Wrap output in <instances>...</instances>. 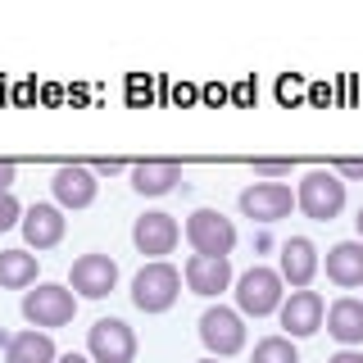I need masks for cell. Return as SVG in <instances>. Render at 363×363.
<instances>
[{
  "mask_svg": "<svg viewBox=\"0 0 363 363\" xmlns=\"http://www.w3.org/2000/svg\"><path fill=\"white\" fill-rule=\"evenodd\" d=\"M68 281H73V295H82V300H105L118 286V264L109 255H82L68 272Z\"/></svg>",
  "mask_w": 363,
  "mask_h": 363,
  "instance_id": "obj_11",
  "label": "cell"
},
{
  "mask_svg": "<svg viewBox=\"0 0 363 363\" xmlns=\"http://www.w3.org/2000/svg\"><path fill=\"white\" fill-rule=\"evenodd\" d=\"M177 295H182V272L173 264H164V259L145 264L132 277V304L141 313H168L177 304Z\"/></svg>",
  "mask_w": 363,
  "mask_h": 363,
  "instance_id": "obj_2",
  "label": "cell"
},
{
  "mask_svg": "<svg viewBox=\"0 0 363 363\" xmlns=\"http://www.w3.org/2000/svg\"><path fill=\"white\" fill-rule=\"evenodd\" d=\"M50 186H55V204H60V209H86V204H96V196H100V182L86 164H64Z\"/></svg>",
  "mask_w": 363,
  "mask_h": 363,
  "instance_id": "obj_14",
  "label": "cell"
},
{
  "mask_svg": "<svg viewBox=\"0 0 363 363\" xmlns=\"http://www.w3.org/2000/svg\"><path fill=\"white\" fill-rule=\"evenodd\" d=\"M0 286L5 291L37 286V255H28V250H0Z\"/></svg>",
  "mask_w": 363,
  "mask_h": 363,
  "instance_id": "obj_20",
  "label": "cell"
},
{
  "mask_svg": "<svg viewBox=\"0 0 363 363\" xmlns=\"http://www.w3.org/2000/svg\"><path fill=\"white\" fill-rule=\"evenodd\" d=\"M250 363H300V354H295L291 336H264L255 345V359H250Z\"/></svg>",
  "mask_w": 363,
  "mask_h": 363,
  "instance_id": "obj_21",
  "label": "cell"
},
{
  "mask_svg": "<svg viewBox=\"0 0 363 363\" xmlns=\"http://www.w3.org/2000/svg\"><path fill=\"white\" fill-rule=\"evenodd\" d=\"M186 241H191L196 255L227 259V255H232V245H236V227H232V218H223L218 209H196L186 218Z\"/></svg>",
  "mask_w": 363,
  "mask_h": 363,
  "instance_id": "obj_7",
  "label": "cell"
},
{
  "mask_svg": "<svg viewBox=\"0 0 363 363\" xmlns=\"http://www.w3.org/2000/svg\"><path fill=\"white\" fill-rule=\"evenodd\" d=\"M128 173H132L136 196H168V191L182 182V164L177 159H141V164L128 168Z\"/></svg>",
  "mask_w": 363,
  "mask_h": 363,
  "instance_id": "obj_16",
  "label": "cell"
},
{
  "mask_svg": "<svg viewBox=\"0 0 363 363\" xmlns=\"http://www.w3.org/2000/svg\"><path fill=\"white\" fill-rule=\"evenodd\" d=\"M286 281L277 277V268H250L236 277V313H245V318H268V313H277L281 309V300H286Z\"/></svg>",
  "mask_w": 363,
  "mask_h": 363,
  "instance_id": "obj_4",
  "label": "cell"
},
{
  "mask_svg": "<svg viewBox=\"0 0 363 363\" xmlns=\"http://www.w3.org/2000/svg\"><path fill=\"white\" fill-rule=\"evenodd\" d=\"M9 340H14V336H9V332H0V350H9Z\"/></svg>",
  "mask_w": 363,
  "mask_h": 363,
  "instance_id": "obj_29",
  "label": "cell"
},
{
  "mask_svg": "<svg viewBox=\"0 0 363 363\" xmlns=\"http://www.w3.org/2000/svg\"><path fill=\"white\" fill-rule=\"evenodd\" d=\"M255 173L268 177V182H272V177H286V173H291V159H255Z\"/></svg>",
  "mask_w": 363,
  "mask_h": 363,
  "instance_id": "obj_23",
  "label": "cell"
},
{
  "mask_svg": "<svg viewBox=\"0 0 363 363\" xmlns=\"http://www.w3.org/2000/svg\"><path fill=\"white\" fill-rule=\"evenodd\" d=\"M295 209L313 223H332L340 209H345V182H340L332 168H313L304 173L300 191H295Z\"/></svg>",
  "mask_w": 363,
  "mask_h": 363,
  "instance_id": "obj_3",
  "label": "cell"
},
{
  "mask_svg": "<svg viewBox=\"0 0 363 363\" xmlns=\"http://www.w3.org/2000/svg\"><path fill=\"white\" fill-rule=\"evenodd\" d=\"M336 177H363V159H340Z\"/></svg>",
  "mask_w": 363,
  "mask_h": 363,
  "instance_id": "obj_25",
  "label": "cell"
},
{
  "mask_svg": "<svg viewBox=\"0 0 363 363\" xmlns=\"http://www.w3.org/2000/svg\"><path fill=\"white\" fill-rule=\"evenodd\" d=\"M177 236H182V227H177L173 213H164V209H150L132 223V245L141 250V255H150V264L164 259V255H173Z\"/></svg>",
  "mask_w": 363,
  "mask_h": 363,
  "instance_id": "obj_8",
  "label": "cell"
},
{
  "mask_svg": "<svg viewBox=\"0 0 363 363\" xmlns=\"http://www.w3.org/2000/svg\"><path fill=\"white\" fill-rule=\"evenodd\" d=\"M55 363H91V359H86V354H60Z\"/></svg>",
  "mask_w": 363,
  "mask_h": 363,
  "instance_id": "obj_28",
  "label": "cell"
},
{
  "mask_svg": "<svg viewBox=\"0 0 363 363\" xmlns=\"http://www.w3.org/2000/svg\"><path fill=\"white\" fill-rule=\"evenodd\" d=\"M354 227H359V241H363V209H359V218H354Z\"/></svg>",
  "mask_w": 363,
  "mask_h": 363,
  "instance_id": "obj_30",
  "label": "cell"
},
{
  "mask_svg": "<svg viewBox=\"0 0 363 363\" xmlns=\"http://www.w3.org/2000/svg\"><path fill=\"white\" fill-rule=\"evenodd\" d=\"M327 281H336L340 291L363 286V241H340L327 250Z\"/></svg>",
  "mask_w": 363,
  "mask_h": 363,
  "instance_id": "obj_17",
  "label": "cell"
},
{
  "mask_svg": "<svg viewBox=\"0 0 363 363\" xmlns=\"http://www.w3.org/2000/svg\"><path fill=\"white\" fill-rule=\"evenodd\" d=\"M318 268H323V259H318V245L309 236H291L286 245H281V268L277 277L286 281L295 291H309V281L318 277Z\"/></svg>",
  "mask_w": 363,
  "mask_h": 363,
  "instance_id": "obj_13",
  "label": "cell"
},
{
  "mask_svg": "<svg viewBox=\"0 0 363 363\" xmlns=\"http://www.w3.org/2000/svg\"><path fill=\"white\" fill-rule=\"evenodd\" d=\"M18 223H23V204L14 200V191H0V232H9Z\"/></svg>",
  "mask_w": 363,
  "mask_h": 363,
  "instance_id": "obj_22",
  "label": "cell"
},
{
  "mask_svg": "<svg viewBox=\"0 0 363 363\" xmlns=\"http://www.w3.org/2000/svg\"><path fill=\"white\" fill-rule=\"evenodd\" d=\"M91 173L96 177H118V173H128V164H123V159H100V164H91Z\"/></svg>",
  "mask_w": 363,
  "mask_h": 363,
  "instance_id": "obj_24",
  "label": "cell"
},
{
  "mask_svg": "<svg viewBox=\"0 0 363 363\" xmlns=\"http://www.w3.org/2000/svg\"><path fill=\"white\" fill-rule=\"evenodd\" d=\"M182 277H186V286L204 295V300H213V295H223L232 286V259H218V255H191L186 268H182Z\"/></svg>",
  "mask_w": 363,
  "mask_h": 363,
  "instance_id": "obj_15",
  "label": "cell"
},
{
  "mask_svg": "<svg viewBox=\"0 0 363 363\" xmlns=\"http://www.w3.org/2000/svg\"><path fill=\"white\" fill-rule=\"evenodd\" d=\"M277 318H281V336L300 340V336H313L318 327H323L327 304H323V295H318V291H291L286 300H281Z\"/></svg>",
  "mask_w": 363,
  "mask_h": 363,
  "instance_id": "obj_10",
  "label": "cell"
},
{
  "mask_svg": "<svg viewBox=\"0 0 363 363\" xmlns=\"http://www.w3.org/2000/svg\"><path fill=\"white\" fill-rule=\"evenodd\" d=\"M55 359H60V350H55L50 332H37V327L18 332L5 350V363H55Z\"/></svg>",
  "mask_w": 363,
  "mask_h": 363,
  "instance_id": "obj_19",
  "label": "cell"
},
{
  "mask_svg": "<svg viewBox=\"0 0 363 363\" xmlns=\"http://www.w3.org/2000/svg\"><path fill=\"white\" fill-rule=\"evenodd\" d=\"M14 177H18V168L9 164V159H0V191H9V186H14Z\"/></svg>",
  "mask_w": 363,
  "mask_h": 363,
  "instance_id": "obj_26",
  "label": "cell"
},
{
  "mask_svg": "<svg viewBox=\"0 0 363 363\" xmlns=\"http://www.w3.org/2000/svg\"><path fill=\"white\" fill-rule=\"evenodd\" d=\"M200 363H223V359H200Z\"/></svg>",
  "mask_w": 363,
  "mask_h": 363,
  "instance_id": "obj_31",
  "label": "cell"
},
{
  "mask_svg": "<svg viewBox=\"0 0 363 363\" xmlns=\"http://www.w3.org/2000/svg\"><path fill=\"white\" fill-rule=\"evenodd\" d=\"M327 363H363V354H359V350H340V354H332Z\"/></svg>",
  "mask_w": 363,
  "mask_h": 363,
  "instance_id": "obj_27",
  "label": "cell"
},
{
  "mask_svg": "<svg viewBox=\"0 0 363 363\" xmlns=\"http://www.w3.org/2000/svg\"><path fill=\"white\" fill-rule=\"evenodd\" d=\"M23 241H28V250H55L64 241L68 232V218L60 204H32V209H23Z\"/></svg>",
  "mask_w": 363,
  "mask_h": 363,
  "instance_id": "obj_12",
  "label": "cell"
},
{
  "mask_svg": "<svg viewBox=\"0 0 363 363\" xmlns=\"http://www.w3.org/2000/svg\"><path fill=\"white\" fill-rule=\"evenodd\" d=\"M200 340H204V350H209V359L241 354V350H245V318L236 309L213 304V309L200 313Z\"/></svg>",
  "mask_w": 363,
  "mask_h": 363,
  "instance_id": "obj_5",
  "label": "cell"
},
{
  "mask_svg": "<svg viewBox=\"0 0 363 363\" xmlns=\"http://www.w3.org/2000/svg\"><path fill=\"white\" fill-rule=\"evenodd\" d=\"M77 313V295L60 286V281H37V291H23V318H28L37 332H55L68 327Z\"/></svg>",
  "mask_w": 363,
  "mask_h": 363,
  "instance_id": "obj_1",
  "label": "cell"
},
{
  "mask_svg": "<svg viewBox=\"0 0 363 363\" xmlns=\"http://www.w3.org/2000/svg\"><path fill=\"white\" fill-rule=\"evenodd\" d=\"M327 332H332L340 345H363V300L340 295L332 309H327Z\"/></svg>",
  "mask_w": 363,
  "mask_h": 363,
  "instance_id": "obj_18",
  "label": "cell"
},
{
  "mask_svg": "<svg viewBox=\"0 0 363 363\" xmlns=\"http://www.w3.org/2000/svg\"><path fill=\"white\" fill-rule=\"evenodd\" d=\"M241 213L245 218H255V223H277V218H286V213L295 209V196H291V186H281V182H255V186H245L241 191Z\"/></svg>",
  "mask_w": 363,
  "mask_h": 363,
  "instance_id": "obj_9",
  "label": "cell"
},
{
  "mask_svg": "<svg viewBox=\"0 0 363 363\" xmlns=\"http://www.w3.org/2000/svg\"><path fill=\"white\" fill-rule=\"evenodd\" d=\"M86 354H91V363H132L136 359V332L123 318H100L86 332Z\"/></svg>",
  "mask_w": 363,
  "mask_h": 363,
  "instance_id": "obj_6",
  "label": "cell"
}]
</instances>
